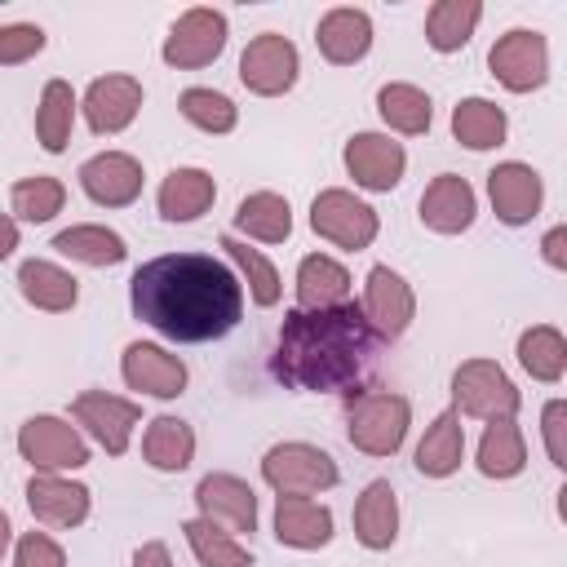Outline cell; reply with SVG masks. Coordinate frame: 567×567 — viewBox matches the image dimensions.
<instances>
[{"label": "cell", "instance_id": "6da1fadb", "mask_svg": "<svg viewBox=\"0 0 567 567\" xmlns=\"http://www.w3.org/2000/svg\"><path fill=\"white\" fill-rule=\"evenodd\" d=\"M128 301L142 323L168 341H217L244 315L239 275L208 252H168L133 270Z\"/></svg>", "mask_w": 567, "mask_h": 567}, {"label": "cell", "instance_id": "7a4b0ae2", "mask_svg": "<svg viewBox=\"0 0 567 567\" xmlns=\"http://www.w3.org/2000/svg\"><path fill=\"white\" fill-rule=\"evenodd\" d=\"M377 346L381 337L372 332V323L354 301L323 310L297 306L279 323L270 372L288 390L337 394V390H354L368 377V368L377 363Z\"/></svg>", "mask_w": 567, "mask_h": 567}, {"label": "cell", "instance_id": "3957f363", "mask_svg": "<svg viewBox=\"0 0 567 567\" xmlns=\"http://www.w3.org/2000/svg\"><path fill=\"white\" fill-rule=\"evenodd\" d=\"M412 408L394 390H359L346 399V439L368 456H394L408 439Z\"/></svg>", "mask_w": 567, "mask_h": 567}, {"label": "cell", "instance_id": "277c9868", "mask_svg": "<svg viewBox=\"0 0 567 567\" xmlns=\"http://www.w3.org/2000/svg\"><path fill=\"white\" fill-rule=\"evenodd\" d=\"M452 412H465L474 421H509L518 412V390L492 359H465L452 372Z\"/></svg>", "mask_w": 567, "mask_h": 567}, {"label": "cell", "instance_id": "5b68a950", "mask_svg": "<svg viewBox=\"0 0 567 567\" xmlns=\"http://www.w3.org/2000/svg\"><path fill=\"white\" fill-rule=\"evenodd\" d=\"M261 478L279 492V496H315L337 487V461L315 447V443H275L261 456Z\"/></svg>", "mask_w": 567, "mask_h": 567}, {"label": "cell", "instance_id": "8992f818", "mask_svg": "<svg viewBox=\"0 0 567 567\" xmlns=\"http://www.w3.org/2000/svg\"><path fill=\"white\" fill-rule=\"evenodd\" d=\"M487 66L492 75L509 89V93H532L549 80V44L540 31H527V27H514L505 31L492 53H487Z\"/></svg>", "mask_w": 567, "mask_h": 567}, {"label": "cell", "instance_id": "52a82bcc", "mask_svg": "<svg viewBox=\"0 0 567 567\" xmlns=\"http://www.w3.org/2000/svg\"><path fill=\"white\" fill-rule=\"evenodd\" d=\"M18 452L22 461H31L40 474H62V470H80L89 465V447L75 434V425H66L62 416H31L18 430Z\"/></svg>", "mask_w": 567, "mask_h": 567}, {"label": "cell", "instance_id": "ba28073f", "mask_svg": "<svg viewBox=\"0 0 567 567\" xmlns=\"http://www.w3.org/2000/svg\"><path fill=\"white\" fill-rule=\"evenodd\" d=\"M297 71H301V58H297V44L288 35H257L248 40V49L239 53V80L248 93H261V97H279L297 84Z\"/></svg>", "mask_w": 567, "mask_h": 567}, {"label": "cell", "instance_id": "9c48e42d", "mask_svg": "<svg viewBox=\"0 0 567 567\" xmlns=\"http://www.w3.org/2000/svg\"><path fill=\"white\" fill-rule=\"evenodd\" d=\"M310 226H315V235H323V239H332L337 248H350V252H359V248H368L377 239V213L363 199H354L350 190H341V186L315 195Z\"/></svg>", "mask_w": 567, "mask_h": 567}, {"label": "cell", "instance_id": "30bf717a", "mask_svg": "<svg viewBox=\"0 0 567 567\" xmlns=\"http://www.w3.org/2000/svg\"><path fill=\"white\" fill-rule=\"evenodd\" d=\"M363 319L372 323V332L381 341H399L416 315V297L408 288V279L390 266H372L368 270V284H363Z\"/></svg>", "mask_w": 567, "mask_h": 567}, {"label": "cell", "instance_id": "8fae6325", "mask_svg": "<svg viewBox=\"0 0 567 567\" xmlns=\"http://www.w3.org/2000/svg\"><path fill=\"white\" fill-rule=\"evenodd\" d=\"M221 49H226V13L186 9L164 40V62L177 71H190V66H208Z\"/></svg>", "mask_w": 567, "mask_h": 567}, {"label": "cell", "instance_id": "7c38bea8", "mask_svg": "<svg viewBox=\"0 0 567 567\" xmlns=\"http://www.w3.org/2000/svg\"><path fill=\"white\" fill-rule=\"evenodd\" d=\"M71 416H75L111 456H120V452H128V434H133V425L142 421V408H137L133 399H120V394H106V390H84V394H75Z\"/></svg>", "mask_w": 567, "mask_h": 567}, {"label": "cell", "instance_id": "4fadbf2b", "mask_svg": "<svg viewBox=\"0 0 567 567\" xmlns=\"http://www.w3.org/2000/svg\"><path fill=\"white\" fill-rule=\"evenodd\" d=\"M403 168H408V155L385 133H354L346 142V173L363 190H394L403 182Z\"/></svg>", "mask_w": 567, "mask_h": 567}, {"label": "cell", "instance_id": "5bb4252c", "mask_svg": "<svg viewBox=\"0 0 567 567\" xmlns=\"http://www.w3.org/2000/svg\"><path fill=\"white\" fill-rule=\"evenodd\" d=\"M487 195H492V208L505 226H527L536 213H540V199H545V186H540V173L532 164H518V159H505L487 173Z\"/></svg>", "mask_w": 567, "mask_h": 567}, {"label": "cell", "instance_id": "9a60e30c", "mask_svg": "<svg viewBox=\"0 0 567 567\" xmlns=\"http://www.w3.org/2000/svg\"><path fill=\"white\" fill-rule=\"evenodd\" d=\"M80 186L102 208H124L142 195V164L124 151H102L80 164Z\"/></svg>", "mask_w": 567, "mask_h": 567}, {"label": "cell", "instance_id": "2e32d148", "mask_svg": "<svg viewBox=\"0 0 567 567\" xmlns=\"http://www.w3.org/2000/svg\"><path fill=\"white\" fill-rule=\"evenodd\" d=\"M199 518L230 527V532H257V492L235 474H208L195 487Z\"/></svg>", "mask_w": 567, "mask_h": 567}, {"label": "cell", "instance_id": "e0dca14e", "mask_svg": "<svg viewBox=\"0 0 567 567\" xmlns=\"http://www.w3.org/2000/svg\"><path fill=\"white\" fill-rule=\"evenodd\" d=\"M128 390H142L151 399H177L186 390V363L177 354H168L164 346H151V341H133L124 350V363H120Z\"/></svg>", "mask_w": 567, "mask_h": 567}, {"label": "cell", "instance_id": "ac0fdd59", "mask_svg": "<svg viewBox=\"0 0 567 567\" xmlns=\"http://www.w3.org/2000/svg\"><path fill=\"white\" fill-rule=\"evenodd\" d=\"M137 111H142V84L133 75H102L84 93V120L97 137L128 128Z\"/></svg>", "mask_w": 567, "mask_h": 567}, {"label": "cell", "instance_id": "d6986e66", "mask_svg": "<svg viewBox=\"0 0 567 567\" xmlns=\"http://www.w3.org/2000/svg\"><path fill=\"white\" fill-rule=\"evenodd\" d=\"M474 213H478L474 186H470L465 177H456V173H439V177L425 186V195H421V221H425L430 230H439V235H461V230H470Z\"/></svg>", "mask_w": 567, "mask_h": 567}, {"label": "cell", "instance_id": "ffe728a7", "mask_svg": "<svg viewBox=\"0 0 567 567\" xmlns=\"http://www.w3.org/2000/svg\"><path fill=\"white\" fill-rule=\"evenodd\" d=\"M27 505L49 527H80L89 518V487L62 474H35L27 483Z\"/></svg>", "mask_w": 567, "mask_h": 567}, {"label": "cell", "instance_id": "44dd1931", "mask_svg": "<svg viewBox=\"0 0 567 567\" xmlns=\"http://www.w3.org/2000/svg\"><path fill=\"white\" fill-rule=\"evenodd\" d=\"M315 40L332 66H350L372 49V18L363 9H332L319 18Z\"/></svg>", "mask_w": 567, "mask_h": 567}, {"label": "cell", "instance_id": "7402d4cb", "mask_svg": "<svg viewBox=\"0 0 567 567\" xmlns=\"http://www.w3.org/2000/svg\"><path fill=\"white\" fill-rule=\"evenodd\" d=\"M275 536L292 549H319V545L332 540V509L310 501V496H279Z\"/></svg>", "mask_w": 567, "mask_h": 567}, {"label": "cell", "instance_id": "603a6c76", "mask_svg": "<svg viewBox=\"0 0 567 567\" xmlns=\"http://www.w3.org/2000/svg\"><path fill=\"white\" fill-rule=\"evenodd\" d=\"M354 536L363 549H390L399 536V496L385 478H372L354 501Z\"/></svg>", "mask_w": 567, "mask_h": 567}, {"label": "cell", "instance_id": "cb8c5ba5", "mask_svg": "<svg viewBox=\"0 0 567 567\" xmlns=\"http://www.w3.org/2000/svg\"><path fill=\"white\" fill-rule=\"evenodd\" d=\"M217 199V182L204 168H173L159 182V217L164 221H195Z\"/></svg>", "mask_w": 567, "mask_h": 567}, {"label": "cell", "instance_id": "d4e9b609", "mask_svg": "<svg viewBox=\"0 0 567 567\" xmlns=\"http://www.w3.org/2000/svg\"><path fill=\"white\" fill-rule=\"evenodd\" d=\"M461 456H465V425H461V412H439L425 430V439L416 443V470L425 478H447L461 470Z\"/></svg>", "mask_w": 567, "mask_h": 567}, {"label": "cell", "instance_id": "484cf974", "mask_svg": "<svg viewBox=\"0 0 567 567\" xmlns=\"http://www.w3.org/2000/svg\"><path fill=\"white\" fill-rule=\"evenodd\" d=\"M350 297V270L323 252L301 257L297 266V301L301 310H323V306H341Z\"/></svg>", "mask_w": 567, "mask_h": 567}, {"label": "cell", "instance_id": "4316f807", "mask_svg": "<svg viewBox=\"0 0 567 567\" xmlns=\"http://www.w3.org/2000/svg\"><path fill=\"white\" fill-rule=\"evenodd\" d=\"M18 288H22V297H27L35 310H49V315L71 310V306H75V297H80L75 279H71L62 266L40 261V257H31V261H22V266H18Z\"/></svg>", "mask_w": 567, "mask_h": 567}, {"label": "cell", "instance_id": "83f0119b", "mask_svg": "<svg viewBox=\"0 0 567 567\" xmlns=\"http://www.w3.org/2000/svg\"><path fill=\"white\" fill-rule=\"evenodd\" d=\"M235 230H244V235H252L261 244H284L292 235V208L275 190L244 195L239 208H235Z\"/></svg>", "mask_w": 567, "mask_h": 567}, {"label": "cell", "instance_id": "f1b7e54d", "mask_svg": "<svg viewBox=\"0 0 567 567\" xmlns=\"http://www.w3.org/2000/svg\"><path fill=\"white\" fill-rule=\"evenodd\" d=\"M142 456H146L155 470L177 474V470H186L190 456H195V430H190L182 416H155V421L146 425V434H142Z\"/></svg>", "mask_w": 567, "mask_h": 567}, {"label": "cell", "instance_id": "f546056e", "mask_svg": "<svg viewBox=\"0 0 567 567\" xmlns=\"http://www.w3.org/2000/svg\"><path fill=\"white\" fill-rule=\"evenodd\" d=\"M53 248L84 266H120L128 257L124 235H115L111 226H66L53 235Z\"/></svg>", "mask_w": 567, "mask_h": 567}, {"label": "cell", "instance_id": "4dcf8cb0", "mask_svg": "<svg viewBox=\"0 0 567 567\" xmlns=\"http://www.w3.org/2000/svg\"><path fill=\"white\" fill-rule=\"evenodd\" d=\"M527 465V443H523V430L509 421H487L483 439H478V470L487 478H514L523 474Z\"/></svg>", "mask_w": 567, "mask_h": 567}, {"label": "cell", "instance_id": "1f68e13d", "mask_svg": "<svg viewBox=\"0 0 567 567\" xmlns=\"http://www.w3.org/2000/svg\"><path fill=\"white\" fill-rule=\"evenodd\" d=\"M478 18H483V4H478V0H439V4L425 13V40H430V49L456 53V49L474 35Z\"/></svg>", "mask_w": 567, "mask_h": 567}, {"label": "cell", "instance_id": "d6a6232c", "mask_svg": "<svg viewBox=\"0 0 567 567\" xmlns=\"http://www.w3.org/2000/svg\"><path fill=\"white\" fill-rule=\"evenodd\" d=\"M71 120H75V93L66 80H49L35 106V137L49 155H62L71 142Z\"/></svg>", "mask_w": 567, "mask_h": 567}, {"label": "cell", "instance_id": "836d02e7", "mask_svg": "<svg viewBox=\"0 0 567 567\" xmlns=\"http://www.w3.org/2000/svg\"><path fill=\"white\" fill-rule=\"evenodd\" d=\"M505 111L496 106V102H487V97H465L456 111H452V133H456V142L461 146H470V151H492V146H501L505 142Z\"/></svg>", "mask_w": 567, "mask_h": 567}, {"label": "cell", "instance_id": "e575fe53", "mask_svg": "<svg viewBox=\"0 0 567 567\" xmlns=\"http://www.w3.org/2000/svg\"><path fill=\"white\" fill-rule=\"evenodd\" d=\"M377 111H381V120H385L394 133H408V137L425 133V128H430V115H434L430 93H421L416 84H385V89L377 93Z\"/></svg>", "mask_w": 567, "mask_h": 567}, {"label": "cell", "instance_id": "d590c367", "mask_svg": "<svg viewBox=\"0 0 567 567\" xmlns=\"http://www.w3.org/2000/svg\"><path fill=\"white\" fill-rule=\"evenodd\" d=\"M518 363L536 377V381H558L567 372V341L558 328L536 323L518 337Z\"/></svg>", "mask_w": 567, "mask_h": 567}, {"label": "cell", "instance_id": "8d00e7d4", "mask_svg": "<svg viewBox=\"0 0 567 567\" xmlns=\"http://www.w3.org/2000/svg\"><path fill=\"white\" fill-rule=\"evenodd\" d=\"M182 532H186V545L199 558V567H252V554L239 540H230V532H221L217 523L190 518Z\"/></svg>", "mask_w": 567, "mask_h": 567}, {"label": "cell", "instance_id": "74e56055", "mask_svg": "<svg viewBox=\"0 0 567 567\" xmlns=\"http://www.w3.org/2000/svg\"><path fill=\"white\" fill-rule=\"evenodd\" d=\"M9 204H13V213H18L22 221H49V217L62 213V204H66V186H62L58 177H49V173H35V177L13 182Z\"/></svg>", "mask_w": 567, "mask_h": 567}, {"label": "cell", "instance_id": "f35d334b", "mask_svg": "<svg viewBox=\"0 0 567 567\" xmlns=\"http://www.w3.org/2000/svg\"><path fill=\"white\" fill-rule=\"evenodd\" d=\"M217 248H226V257L239 266V275L248 279V288H252V301H257V306H275V301H279V292H284V288H279V270H275L257 248L239 244L235 235H221V239H217Z\"/></svg>", "mask_w": 567, "mask_h": 567}, {"label": "cell", "instance_id": "ab89813d", "mask_svg": "<svg viewBox=\"0 0 567 567\" xmlns=\"http://www.w3.org/2000/svg\"><path fill=\"white\" fill-rule=\"evenodd\" d=\"M177 106H182V115H186L195 128H204V133H230L235 120H239L235 102H230L226 93H217V89H186Z\"/></svg>", "mask_w": 567, "mask_h": 567}, {"label": "cell", "instance_id": "60d3db41", "mask_svg": "<svg viewBox=\"0 0 567 567\" xmlns=\"http://www.w3.org/2000/svg\"><path fill=\"white\" fill-rule=\"evenodd\" d=\"M44 49V31L35 22H9L0 27V66H18Z\"/></svg>", "mask_w": 567, "mask_h": 567}, {"label": "cell", "instance_id": "b9f144b4", "mask_svg": "<svg viewBox=\"0 0 567 567\" xmlns=\"http://www.w3.org/2000/svg\"><path fill=\"white\" fill-rule=\"evenodd\" d=\"M13 567H66V554L53 536L44 532H27L18 540V554H13Z\"/></svg>", "mask_w": 567, "mask_h": 567}, {"label": "cell", "instance_id": "7bdbcfd3", "mask_svg": "<svg viewBox=\"0 0 567 567\" xmlns=\"http://www.w3.org/2000/svg\"><path fill=\"white\" fill-rule=\"evenodd\" d=\"M563 416H567V403H563V399L545 403V416H540V425H545V447H549V461H554L558 470L567 465V447H563Z\"/></svg>", "mask_w": 567, "mask_h": 567}, {"label": "cell", "instance_id": "ee69618b", "mask_svg": "<svg viewBox=\"0 0 567 567\" xmlns=\"http://www.w3.org/2000/svg\"><path fill=\"white\" fill-rule=\"evenodd\" d=\"M540 252L554 270H567V226H554L545 239H540Z\"/></svg>", "mask_w": 567, "mask_h": 567}, {"label": "cell", "instance_id": "f6af8a7d", "mask_svg": "<svg viewBox=\"0 0 567 567\" xmlns=\"http://www.w3.org/2000/svg\"><path fill=\"white\" fill-rule=\"evenodd\" d=\"M133 567H173L168 545H164V540H146V545L133 554Z\"/></svg>", "mask_w": 567, "mask_h": 567}, {"label": "cell", "instance_id": "bcb514c9", "mask_svg": "<svg viewBox=\"0 0 567 567\" xmlns=\"http://www.w3.org/2000/svg\"><path fill=\"white\" fill-rule=\"evenodd\" d=\"M13 248H18V221L0 213V261H4V257H9Z\"/></svg>", "mask_w": 567, "mask_h": 567}, {"label": "cell", "instance_id": "7dc6e473", "mask_svg": "<svg viewBox=\"0 0 567 567\" xmlns=\"http://www.w3.org/2000/svg\"><path fill=\"white\" fill-rule=\"evenodd\" d=\"M9 536H13V527H9V518L0 514V558H4V549H9Z\"/></svg>", "mask_w": 567, "mask_h": 567}]
</instances>
